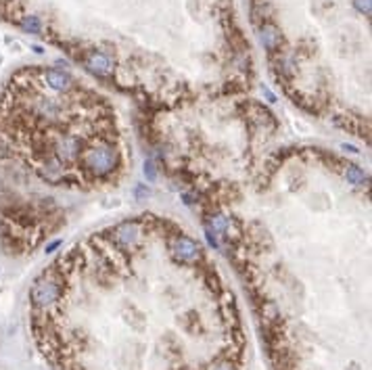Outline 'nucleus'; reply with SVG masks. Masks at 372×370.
<instances>
[{"label":"nucleus","instance_id":"nucleus-1","mask_svg":"<svg viewBox=\"0 0 372 370\" xmlns=\"http://www.w3.org/2000/svg\"><path fill=\"white\" fill-rule=\"evenodd\" d=\"M136 130L240 281L272 370H370V178L249 95Z\"/></svg>","mask_w":372,"mask_h":370},{"label":"nucleus","instance_id":"nucleus-2","mask_svg":"<svg viewBox=\"0 0 372 370\" xmlns=\"http://www.w3.org/2000/svg\"><path fill=\"white\" fill-rule=\"evenodd\" d=\"M29 326L52 370H243L234 291L207 247L157 211L90 230L29 289Z\"/></svg>","mask_w":372,"mask_h":370},{"label":"nucleus","instance_id":"nucleus-5","mask_svg":"<svg viewBox=\"0 0 372 370\" xmlns=\"http://www.w3.org/2000/svg\"><path fill=\"white\" fill-rule=\"evenodd\" d=\"M268 71L305 115L370 144V0H247Z\"/></svg>","mask_w":372,"mask_h":370},{"label":"nucleus","instance_id":"nucleus-4","mask_svg":"<svg viewBox=\"0 0 372 370\" xmlns=\"http://www.w3.org/2000/svg\"><path fill=\"white\" fill-rule=\"evenodd\" d=\"M132 170V140L105 92L65 67L25 65L0 88V247L29 257L63 232L80 199Z\"/></svg>","mask_w":372,"mask_h":370},{"label":"nucleus","instance_id":"nucleus-3","mask_svg":"<svg viewBox=\"0 0 372 370\" xmlns=\"http://www.w3.org/2000/svg\"><path fill=\"white\" fill-rule=\"evenodd\" d=\"M0 15L136 109L249 95L255 84L236 0H0Z\"/></svg>","mask_w":372,"mask_h":370}]
</instances>
